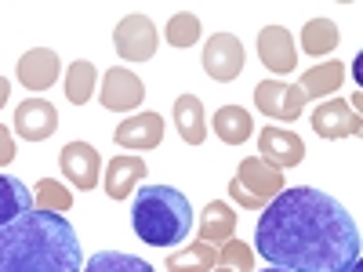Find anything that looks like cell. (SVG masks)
<instances>
[{"label":"cell","mask_w":363,"mask_h":272,"mask_svg":"<svg viewBox=\"0 0 363 272\" xmlns=\"http://www.w3.org/2000/svg\"><path fill=\"white\" fill-rule=\"evenodd\" d=\"M265 272H287V268H265Z\"/></svg>","instance_id":"cell-34"},{"label":"cell","mask_w":363,"mask_h":272,"mask_svg":"<svg viewBox=\"0 0 363 272\" xmlns=\"http://www.w3.org/2000/svg\"><path fill=\"white\" fill-rule=\"evenodd\" d=\"M345 84V66L342 62H316L313 69L301 73V84L298 91L309 98H327V95H335V91Z\"/></svg>","instance_id":"cell-18"},{"label":"cell","mask_w":363,"mask_h":272,"mask_svg":"<svg viewBox=\"0 0 363 272\" xmlns=\"http://www.w3.org/2000/svg\"><path fill=\"white\" fill-rule=\"evenodd\" d=\"M58 69H62V62H58V55L51 47H33L18 58L15 76L26 91H48L58 80Z\"/></svg>","instance_id":"cell-15"},{"label":"cell","mask_w":363,"mask_h":272,"mask_svg":"<svg viewBox=\"0 0 363 272\" xmlns=\"http://www.w3.org/2000/svg\"><path fill=\"white\" fill-rule=\"evenodd\" d=\"M80 272H153L145 258L135 254H120V251H99L95 258H87V265Z\"/></svg>","instance_id":"cell-25"},{"label":"cell","mask_w":363,"mask_h":272,"mask_svg":"<svg viewBox=\"0 0 363 272\" xmlns=\"http://www.w3.org/2000/svg\"><path fill=\"white\" fill-rule=\"evenodd\" d=\"M113 142L131 153H145L164 142V116L160 113H135L113 131Z\"/></svg>","instance_id":"cell-12"},{"label":"cell","mask_w":363,"mask_h":272,"mask_svg":"<svg viewBox=\"0 0 363 272\" xmlns=\"http://www.w3.org/2000/svg\"><path fill=\"white\" fill-rule=\"evenodd\" d=\"M131 225H135L142 244L171 247V244H182L189 236L193 207H189L186 193H178L174 186H142L135 196Z\"/></svg>","instance_id":"cell-3"},{"label":"cell","mask_w":363,"mask_h":272,"mask_svg":"<svg viewBox=\"0 0 363 272\" xmlns=\"http://www.w3.org/2000/svg\"><path fill=\"white\" fill-rule=\"evenodd\" d=\"M73 207V193L66 186H58L55 178H40L33 189V210H55V215H66Z\"/></svg>","instance_id":"cell-26"},{"label":"cell","mask_w":363,"mask_h":272,"mask_svg":"<svg viewBox=\"0 0 363 272\" xmlns=\"http://www.w3.org/2000/svg\"><path fill=\"white\" fill-rule=\"evenodd\" d=\"M62 87H66V98H69L73 106H87L91 98H95V87H99V69L91 66L87 58H77V62L66 69Z\"/></svg>","instance_id":"cell-22"},{"label":"cell","mask_w":363,"mask_h":272,"mask_svg":"<svg viewBox=\"0 0 363 272\" xmlns=\"http://www.w3.org/2000/svg\"><path fill=\"white\" fill-rule=\"evenodd\" d=\"M99 98L109 113H131L145 102V84L131 69H109L99 87Z\"/></svg>","instance_id":"cell-9"},{"label":"cell","mask_w":363,"mask_h":272,"mask_svg":"<svg viewBox=\"0 0 363 272\" xmlns=\"http://www.w3.org/2000/svg\"><path fill=\"white\" fill-rule=\"evenodd\" d=\"M313 131L320 138H330V142H338V138H356L363 131V120L359 113L349 109L345 98H327L313 109Z\"/></svg>","instance_id":"cell-7"},{"label":"cell","mask_w":363,"mask_h":272,"mask_svg":"<svg viewBox=\"0 0 363 272\" xmlns=\"http://www.w3.org/2000/svg\"><path fill=\"white\" fill-rule=\"evenodd\" d=\"M15 160V138H11V131L0 124V167L4 164H11Z\"/></svg>","instance_id":"cell-30"},{"label":"cell","mask_w":363,"mask_h":272,"mask_svg":"<svg viewBox=\"0 0 363 272\" xmlns=\"http://www.w3.org/2000/svg\"><path fill=\"white\" fill-rule=\"evenodd\" d=\"M215 265H218V247L203 244V239L167 254V272H211Z\"/></svg>","instance_id":"cell-21"},{"label":"cell","mask_w":363,"mask_h":272,"mask_svg":"<svg viewBox=\"0 0 363 272\" xmlns=\"http://www.w3.org/2000/svg\"><path fill=\"white\" fill-rule=\"evenodd\" d=\"M26 210H33V196H29V189L22 186L18 178L0 174V229H4L8 222H15L18 215H26Z\"/></svg>","instance_id":"cell-23"},{"label":"cell","mask_w":363,"mask_h":272,"mask_svg":"<svg viewBox=\"0 0 363 272\" xmlns=\"http://www.w3.org/2000/svg\"><path fill=\"white\" fill-rule=\"evenodd\" d=\"M258 157L265 164H272V167L287 171V167H298L301 160H306V142H301L294 131H287V128H262Z\"/></svg>","instance_id":"cell-10"},{"label":"cell","mask_w":363,"mask_h":272,"mask_svg":"<svg viewBox=\"0 0 363 272\" xmlns=\"http://www.w3.org/2000/svg\"><path fill=\"white\" fill-rule=\"evenodd\" d=\"M244 44H240L233 33H215L207 44H203V58H200V66L211 80H218V84H229L236 80L240 73H244Z\"/></svg>","instance_id":"cell-6"},{"label":"cell","mask_w":363,"mask_h":272,"mask_svg":"<svg viewBox=\"0 0 363 272\" xmlns=\"http://www.w3.org/2000/svg\"><path fill=\"white\" fill-rule=\"evenodd\" d=\"M301 51L320 58V55H330L338 47V26L330 22V18H309L306 29H301Z\"/></svg>","instance_id":"cell-24"},{"label":"cell","mask_w":363,"mask_h":272,"mask_svg":"<svg viewBox=\"0 0 363 272\" xmlns=\"http://www.w3.org/2000/svg\"><path fill=\"white\" fill-rule=\"evenodd\" d=\"M255 106L262 116L280 120V124H294L306 109V95L298 91V84H284V80H262L255 87Z\"/></svg>","instance_id":"cell-5"},{"label":"cell","mask_w":363,"mask_h":272,"mask_svg":"<svg viewBox=\"0 0 363 272\" xmlns=\"http://www.w3.org/2000/svg\"><path fill=\"white\" fill-rule=\"evenodd\" d=\"M145 178V160L142 157H113L106 164V196L109 200H128Z\"/></svg>","instance_id":"cell-16"},{"label":"cell","mask_w":363,"mask_h":272,"mask_svg":"<svg viewBox=\"0 0 363 272\" xmlns=\"http://www.w3.org/2000/svg\"><path fill=\"white\" fill-rule=\"evenodd\" d=\"M58 164H62V174L69 178V186L77 189H95L99 186V174H102V157L95 145L87 142H69L62 149V157H58Z\"/></svg>","instance_id":"cell-11"},{"label":"cell","mask_w":363,"mask_h":272,"mask_svg":"<svg viewBox=\"0 0 363 272\" xmlns=\"http://www.w3.org/2000/svg\"><path fill=\"white\" fill-rule=\"evenodd\" d=\"M200 40V15L193 11H174L167 22V44L171 47H193Z\"/></svg>","instance_id":"cell-27"},{"label":"cell","mask_w":363,"mask_h":272,"mask_svg":"<svg viewBox=\"0 0 363 272\" xmlns=\"http://www.w3.org/2000/svg\"><path fill=\"white\" fill-rule=\"evenodd\" d=\"M77 229L55 210H26L0 229V272H80Z\"/></svg>","instance_id":"cell-2"},{"label":"cell","mask_w":363,"mask_h":272,"mask_svg":"<svg viewBox=\"0 0 363 272\" xmlns=\"http://www.w3.org/2000/svg\"><path fill=\"white\" fill-rule=\"evenodd\" d=\"M218 265L222 268H233V272H255V251L251 244H244V239H225V244L218 247Z\"/></svg>","instance_id":"cell-28"},{"label":"cell","mask_w":363,"mask_h":272,"mask_svg":"<svg viewBox=\"0 0 363 272\" xmlns=\"http://www.w3.org/2000/svg\"><path fill=\"white\" fill-rule=\"evenodd\" d=\"M211 128H215V135L225 145H244L255 135V120H251V113L244 106H222L215 113V120H211Z\"/></svg>","instance_id":"cell-19"},{"label":"cell","mask_w":363,"mask_h":272,"mask_svg":"<svg viewBox=\"0 0 363 272\" xmlns=\"http://www.w3.org/2000/svg\"><path fill=\"white\" fill-rule=\"evenodd\" d=\"M236 232V210L225 200H211L203 207V218H200V239L203 244H225Z\"/></svg>","instance_id":"cell-20"},{"label":"cell","mask_w":363,"mask_h":272,"mask_svg":"<svg viewBox=\"0 0 363 272\" xmlns=\"http://www.w3.org/2000/svg\"><path fill=\"white\" fill-rule=\"evenodd\" d=\"M174 128H178L182 142L203 145V138H207V113H203V102L196 95H182L174 102Z\"/></svg>","instance_id":"cell-17"},{"label":"cell","mask_w":363,"mask_h":272,"mask_svg":"<svg viewBox=\"0 0 363 272\" xmlns=\"http://www.w3.org/2000/svg\"><path fill=\"white\" fill-rule=\"evenodd\" d=\"M11 98V84L4 80V76H0V109H4V102Z\"/></svg>","instance_id":"cell-31"},{"label":"cell","mask_w":363,"mask_h":272,"mask_svg":"<svg viewBox=\"0 0 363 272\" xmlns=\"http://www.w3.org/2000/svg\"><path fill=\"white\" fill-rule=\"evenodd\" d=\"M211 272H233V268H222V265H215V268H211Z\"/></svg>","instance_id":"cell-33"},{"label":"cell","mask_w":363,"mask_h":272,"mask_svg":"<svg viewBox=\"0 0 363 272\" xmlns=\"http://www.w3.org/2000/svg\"><path fill=\"white\" fill-rule=\"evenodd\" d=\"M345 272H363V265H359V258H356V261H352V265H349Z\"/></svg>","instance_id":"cell-32"},{"label":"cell","mask_w":363,"mask_h":272,"mask_svg":"<svg viewBox=\"0 0 363 272\" xmlns=\"http://www.w3.org/2000/svg\"><path fill=\"white\" fill-rule=\"evenodd\" d=\"M236 181H240V186H244L255 200H262V203H269L272 196H280L284 186H287L284 171L272 167V164H265L262 157H244V160H240Z\"/></svg>","instance_id":"cell-13"},{"label":"cell","mask_w":363,"mask_h":272,"mask_svg":"<svg viewBox=\"0 0 363 272\" xmlns=\"http://www.w3.org/2000/svg\"><path fill=\"white\" fill-rule=\"evenodd\" d=\"M255 247L272 268L345 272L359 258V229L335 196L298 186L262 207Z\"/></svg>","instance_id":"cell-1"},{"label":"cell","mask_w":363,"mask_h":272,"mask_svg":"<svg viewBox=\"0 0 363 272\" xmlns=\"http://www.w3.org/2000/svg\"><path fill=\"white\" fill-rule=\"evenodd\" d=\"M258 58H262V66L269 73H291L298 66V44L291 37V29L284 26H265L262 33H258Z\"/></svg>","instance_id":"cell-8"},{"label":"cell","mask_w":363,"mask_h":272,"mask_svg":"<svg viewBox=\"0 0 363 272\" xmlns=\"http://www.w3.org/2000/svg\"><path fill=\"white\" fill-rule=\"evenodd\" d=\"M157 44H160V33H157L153 18H145V15H128L113 29V47L124 62H149L157 55Z\"/></svg>","instance_id":"cell-4"},{"label":"cell","mask_w":363,"mask_h":272,"mask_svg":"<svg viewBox=\"0 0 363 272\" xmlns=\"http://www.w3.org/2000/svg\"><path fill=\"white\" fill-rule=\"evenodd\" d=\"M15 131L26 142H44L58 131V109L48 98H26L15 109Z\"/></svg>","instance_id":"cell-14"},{"label":"cell","mask_w":363,"mask_h":272,"mask_svg":"<svg viewBox=\"0 0 363 272\" xmlns=\"http://www.w3.org/2000/svg\"><path fill=\"white\" fill-rule=\"evenodd\" d=\"M229 196H233V203H236V207H244V210H262V207H265L262 200H255V196H251L244 186H240L236 178L229 181Z\"/></svg>","instance_id":"cell-29"}]
</instances>
